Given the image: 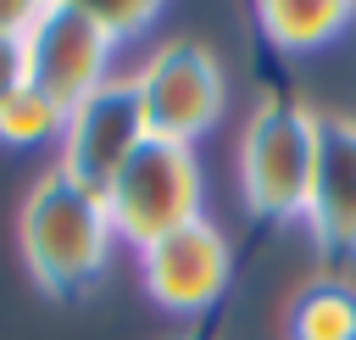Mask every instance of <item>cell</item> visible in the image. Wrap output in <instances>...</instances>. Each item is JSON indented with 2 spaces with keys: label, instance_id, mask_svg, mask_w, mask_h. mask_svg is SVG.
<instances>
[{
  "label": "cell",
  "instance_id": "6da1fadb",
  "mask_svg": "<svg viewBox=\"0 0 356 340\" xmlns=\"http://www.w3.org/2000/svg\"><path fill=\"white\" fill-rule=\"evenodd\" d=\"M17 245H22V262H28L39 290L83 295L106 273L111 245H117L106 195L83 190V184H72L67 173L50 167L17 212Z\"/></svg>",
  "mask_w": 356,
  "mask_h": 340
},
{
  "label": "cell",
  "instance_id": "4fadbf2b",
  "mask_svg": "<svg viewBox=\"0 0 356 340\" xmlns=\"http://www.w3.org/2000/svg\"><path fill=\"white\" fill-rule=\"evenodd\" d=\"M39 17H44V0H0V39L22 45Z\"/></svg>",
  "mask_w": 356,
  "mask_h": 340
},
{
  "label": "cell",
  "instance_id": "30bf717a",
  "mask_svg": "<svg viewBox=\"0 0 356 340\" xmlns=\"http://www.w3.org/2000/svg\"><path fill=\"white\" fill-rule=\"evenodd\" d=\"M289 340H356V284L317 279L289 307Z\"/></svg>",
  "mask_w": 356,
  "mask_h": 340
},
{
  "label": "cell",
  "instance_id": "8fae6325",
  "mask_svg": "<svg viewBox=\"0 0 356 340\" xmlns=\"http://www.w3.org/2000/svg\"><path fill=\"white\" fill-rule=\"evenodd\" d=\"M61 128H67V111H61L50 95H39L33 84H22V89L0 106V139H6V145H44V139L61 145Z\"/></svg>",
  "mask_w": 356,
  "mask_h": 340
},
{
  "label": "cell",
  "instance_id": "5b68a950",
  "mask_svg": "<svg viewBox=\"0 0 356 340\" xmlns=\"http://www.w3.org/2000/svg\"><path fill=\"white\" fill-rule=\"evenodd\" d=\"M111 50L117 45L100 33V22H95L89 6H78V0H44V17L22 39L28 84L39 95H50L61 111H72L78 100H89L111 78Z\"/></svg>",
  "mask_w": 356,
  "mask_h": 340
},
{
  "label": "cell",
  "instance_id": "9a60e30c",
  "mask_svg": "<svg viewBox=\"0 0 356 340\" xmlns=\"http://www.w3.org/2000/svg\"><path fill=\"white\" fill-rule=\"evenodd\" d=\"M178 340H195V334H178Z\"/></svg>",
  "mask_w": 356,
  "mask_h": 340
},
{
  "label": "cell",
  "instance_id": "3957f363",
  "mask_svg": "<svg viewBox=\"0 0 356 340\" xmlns=\"http://www.w3.org/2000/svg\"><path fill=\"white\" fill-rule=\"evenodd\" d=\"M106 212H111L117 240H128L134 251H145V245H156L161 234L206 217V178H200L195 145L145 139V145L128 156V167L111 178Z\"/></svg>",
  "mask_w": 356,
  "mask_h": 340
},
{
  "label": "cell",
  "instance_id": "5bb4252c",
  "mask_svg": "<svg viewBox=\"0 0 356 340\" xmlns=\"http://www.w3.org/2000/svg\"><path fill=\"white\" fill-rule=\"evenodd\" d=\"M28 84V61H22V45H11V39H0V106L17 95Z\"/></svg>",
  "mask_w": 356,
  "mask_h": 340
},
{
  "label": "cell",
  "instance_id": "8992f818",
  "mask_svg": "<svg viewBox=\"0 0 356 340\" xmlns=\"http://www.w3.org/2000/svg\"><path fill=\"white\" fill-rule=\"evenodd\" d=\"M150 139L145 128V111H139V95H134V78H106L89 100H78L67 111V128H61V156H56V173H67L72 184L106 195L111 178L128 167V156Z\"/></svg>",
  "mask_w": 356,
  "mask_h": 340
},
{
  "label": "cell",
  "instance_id": "7c38bea8",
  "mask_svg": "<svg viewBox=\"0 0 356 340\" xmlns=\"http://www.w3.org/2000/svg\"><path fill=\"white\" fill-rule=\"evenodd\" d=\"M95 11V22H100V33L111 39V45H128V39H139L156 17H161V6H150V0H128V6H89Z\"/></svg>",
  "mask_w": 356,
  "mask_h": 340
},
{
  "label": "cell",
  "instance_id": "9c48e42d",
  "mask_svg": "<svg viewBox=\"0 0 356 340\" xmlns=\"http://www.w3.org/2000/svg\"><path fill=\"white\" fill-rule=\"evenodd\" d=\"M356 22V6L345 0H267L256 6V28L273 50H323L328 39H339L345 28Z\"/></svg>",
  "mask_w": 356,
  "mask_h": 340
},
{
  "label": "cell",
  "instance_id": "277c9868",
  "mask_svg": "<svg viewBox=\"0 0 356 340\" xmlns=\"http://www.w3.org/2000/svg\"><path fill=\"white\" fill-rule=\"evenodd\" d=\"M134 95H139L150 139L195 145L206 128H217L228 106V78H222V61L200 39H167L134 72Z\"/></svg>",
  "mask_w": 356,
  "mask_h": 340
},
{
  "label": "cell",
  "instance_id": "7a4b0ae2",
  "mask_svg": "<svg viewBox=\"0 0 356 340\" xmlns=\"http://www.w3.org/2000/svg\"><path fill=\"white\" fill-rule=\"evenodd\" d=\"M317 117L295 100H261L239 134V195L261 223H295L312 201Z\"/></svg>",
  "mask_w": 356,
  "mask_h": 340
},
{
  "label": "cell",
  "instance_id": "ba28073f",
  "mask_svg": "<svg viewBox=\"0 0 356 340\" xmlns=\"http://www.w3.org/2000/svg\"><path fill=\"white\" fill-rule=\"evenodd\" d=\"M300 223L323 256H356V117H317V173Z\"/></svg>",
  "mask_w": 356,
  "mask_h": 340
},
{
  "label": "cell",
  "instance_id": "52a82bcc",
  "mask_svg": "<svg viewBox=\"0 0 356 340\" xmlns=\"http://www.w3.org/2000/svg\"><path fill=\"white\" fill-rule=\"evenodd\" d=\"M139 279L161 312L200 318L206 307L222 301V290L234 279V245L211 217H195V223H184V229H172L139 251Z\"/></svg>",
  "mask_w": 356,
  "mask_h": 340
}]
</instances>
